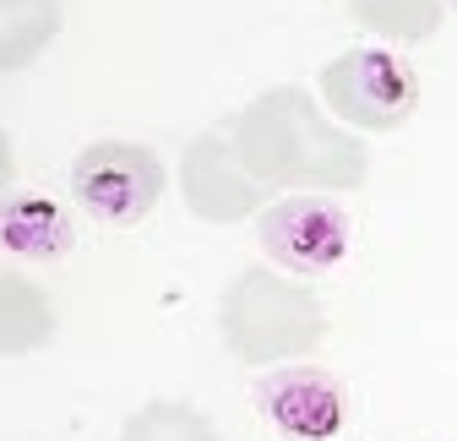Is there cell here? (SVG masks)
<instances>
[{"label":"cell","instance_id":"cell-1","mask_svg":"<svg viewBox=\"0 0 457 441\" xmlns=\"http://www.w3.org/2000/svg\"><path fill=\"white\" fill-rule=\"evenodd\" d=\"M223 131L267 191H360L370 175L365 137L337 126L295 82L256 93L223 121Z\"/></svg>","mask_w":457,"mask_h":441},{"label":"cell","instance_id":"cell-2","mask_svg":"<svg viewBox=\"0 0 457 441\" xmlns=\"http://www.w3.org/2000/svg\"><path fill=\"white\" fill-rule=\"evenodd\" d=\"M218 333L240 365H283L327 338V311L305 284L272 267H245L218 300Z\"/></svg>","mask_w":457,"mask_h":441},{"label":"cell","instance_id":"cell-3","mask_svg":"<svg viewBox=\"0 0 457 441\" xmlns=\"http://www.w3.org/2000/svg\"><path fill=\"white\" fill-rule=\"evenodd\" d=\"M321 104L349 131H397L420 109V77L403 54L360 44L321 66Z\"/></svg>","mask_w":457,"mask_h":441},{"label":"cell","instance_id":"cell-4","mask_svg":"<svg viewBox=\"0 0 457 441\" xmlns=\"http://www.w3.org/2000/svg\"><path fill=\"white\" fill-rule=\"evenodd\" d=\"M163 158L142 142H120V137H104L87 142L71 163V196L87 218L109 229H131L158 207L163 196Z\"/></svg>","mask_w":457,"mask_h":441},{"label":"cell","instance_id":"cell-5","mask_svg":"<svg viewBox=\"0 0 457 441\" xmlns=\"http://www.w3.org/2000/svg\"><path fill=\"white\" fill-rule=\"evenodd\" d=\"M256 240L262 251L283 267L300 272V279H316V272H332L343 256H349V212H343L332 196L300 191V196H278L256 212Z\"/></svg>","mask_w":457,"mask_h":441},{"label":"cell","instance_id":"cell-6","mask_svg":"<svg viewBox=\"0 0 457 441\" xmlns=\"http://www.w3.org/2000/svg\"><path fill=\"white\" fill-rule=\"evenodd\" d=\"M180 196L202 224H245V218H256L267 207L272 191L240 163L228 131L212 126V131L191 137L180 153Z\"/></svg>","mask_w":457,"mask_h":441},{"label":"cell","instance_id":"cell-7","mask_svg":"<svg viewBox=\"0 0 457 441\" xmlns=\"http://www.w3.org/2000/svg\"><path fill=\"white\" fill-rule=\"evenodd\" d=\"M256 409L289 441H332L349 425V393L321 365H278L256 381Z\"/></svg>","mask_w":457,"mask_h":441},{"label":"cell","instance_id":"cell-8","mask_svg":"<svg viewBox=\"0 0 457 441\" xmlns=\"http://www.w3.org/2000/svg\"><path fill=\"white\" fill-rule=\"evenodd\" d=\"M77 245L71 212L44 191H6L0 196V251L22 262H61Z\"/></svg>","mask_w":457,"mask_h":441},{"label":"cell","instance_id":"cell-9","mask_svg":"<svg viewBox=\"0 0 457 441\" xmlns=\"http://www.w3.org/2000/svg\"><path fill=\"white\" fill-rule=\"evenodd\" d=\"M49 338H54V300L33 279L0 267V354L17 360L44 349Z\"/></svg>","mask_w":457,"mask_h":441},{"label":"cell","instance_id":"cell-10","mask_svg":"<svg viewBox=\"0 0 457 441\" xmlns=\"http://www.w3.org/2000/svg\"><path fill=\"white\" fill-rule=\"evenodd\" d=\"M61 22H66L61 0H0V77L28 71L54 44Z\"/></svg>","mask_w":457,"mask_h":441},{"label":"cell","instance_id":"cell-11","mask_svg":"<svg viewBox=\"0 0 457 441\" xmlns=\"http://www.w3.org/2000/svg\"><path fill=\"white\" fill-rule=\"evenodd\" d=\"M343 6L365 33L386 44H425L446 17V0H343Z\"/></svg>","mask_w":457,"mask_h":441},{"label":"cell","instance_id":"cell-12","mask_svg":"<svg viewBox=\"0 0 457 441\" xmlns=\"http://www.w3.org/2000/svg\"><path fill=\"white\" fill-rule=\"evenodd\" d=\"M120 441H223L212 430V420L180 398H153L142 404L126 425H120Z\"/></svg>","mask_w":457,"mask_h":441},{"label":"cell","instance_id":"cell-13","mask_svg":"<svg viewBox=\"0 0 457 441\" xmlns=\"http://www.w3.org/2000/svg\"><path fill=\"white\" fill-rule=\"evenodd\" d=\"M12 180H17V153H12V137L0 131V196L12 191Z\"/></svg>","mask_w":457,"mask_h":441},{"label":"cell","instance_id":"cell-14","mask_svg":"<svg viewBox=\"0 0 457 441\" xmlns=\"http://www.w3.org/2000/svg\"><path fill=\"white\" fill-rule=\"evenodd\" d=\"M452 12H457V0H452Z\"/></svg>","mask_w":457,"mask_h":441}]
</instances>
